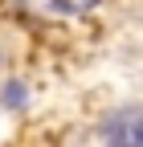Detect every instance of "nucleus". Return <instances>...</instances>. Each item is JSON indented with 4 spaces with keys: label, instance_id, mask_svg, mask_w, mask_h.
I'll list each match as a JSON object with an SVG mask.
<instances>
[{
    "label": "nucleus",
    "instance_id": "obj_2",
    "mask_svg": "<svg viewBox=\"0 0 143 147\" xmlns=\"http://www.w3.org/2000/svg\"><path fill=\"white\" fill-rule=\"evenodd\" d=\"M94 4H98V0H57V8H65V12H86Z\"/></svg>",
    "mask_w": 143,
    "mask_h": 147
},
{
    "label": "nucleus",
    "instance_id": "obj_1",
    "mask_svg": "<svg viewBox=\"0 0 143 147\" xmlns=\"http://www.w3.org/2000/svg\"><path fill=\"white\" fill-rule=\"evenodd\" d=\"M106 143L111 147H143V110H119L106 123Z\"/></svg>",
    "mask_w": 143,
    "mask_h": 147
}]
</instances>
